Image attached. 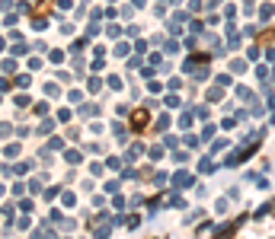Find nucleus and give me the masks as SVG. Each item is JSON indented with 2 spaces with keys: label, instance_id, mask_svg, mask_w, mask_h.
I'll return each instance as SVG.
<instances>
[{
  "label": "nucleus",
  "instance_id": "f257e3e1",
  "mask_svg": "<svg viewBox=\"0 0 275 239\" xmlns=\"http://www.w3.org/2000/svg\"><path fill=\"white\" fill-rule=\"evenodd\" d=\"M147 121H151V112H147V108H138V112H131V128H135V131H144Z\"/></svg>",
  "mask_w": 275,
  "mask_h": 239
},
{
  "label": "nucleus",
  "instance_id": "f03ea898",
  "mask_svg": "<svg viewBox=\"0 0 275 239\" xmlns=\"http://www.w3.org/2000/svg\"><path fill=\"white\" fill-rule=\"evenodd\" d=\"M272 42H275V29H266L263 35H259V45H263V48H269Z\"/></svg>",
  "mask_w": 275,
  "mask_h": 239
}]
</instances>
